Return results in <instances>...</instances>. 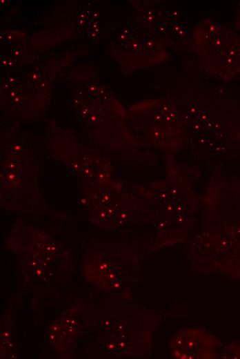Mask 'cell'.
<instances>
[{
	"mask_svg": "<svg viewBox=\"0 0 240 359\" xmlns=\"http://www.w3.org/2000/svg\"><path fill=\"white\" fill-rule=\"evenodd\" d=\"M194 37L196 54L210 75L225 81L240 77V37L235 32L205 21Z\"/></svg>",
	"mask_w": 240,
	"mask_h": 359,
	"instance_id": "cell-1",
	"label": "cell"
}]
</instances>
